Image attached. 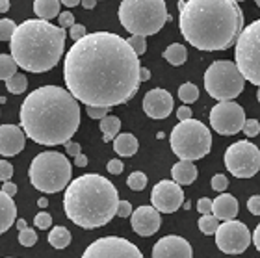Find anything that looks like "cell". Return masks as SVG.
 <instances>
[{
    "label": "cell",
    "instance_id": "1",
    "mask_svg": "<svg viewBox=\"0 0 260 258\" xmlns=\"http://www.w3.org/2000/svg\"><path fill=\"white\" fill-rule=\"evenodd\" d=\"M140 56L117 34L93 32L75 41L63 61L65 86L86 106H119L140 89Z\"/></svg>",
    "mask_w": 260,
    "mask_h": 258
},
{
    "label": "cell",
    "instance_id": "2",
    "mask_svg": "<svg viewBox=\"0 0 260 258\" xmlns=\"http://www.w3.org/2000/svg\"><path fill=\"white\" fill-rule=\"evenodd\" d=\"M19 119L26 138L39 145H65L80 126L78 99L63 87L43 86L24 99Z\"/></svg>",
    "mask_w": 260,
    "mask_h": 258
},
{
    "label": "cell",
    "instance_id": "3",
    "mask_svg": "<svg viewBox=\"0 0 260 258\" xmlns=\"http://www.w3.org/2000/svg\"><path fill=\"white\" fill-rule=\"evenodd\" d=\"M179 26L195 49L227 50L244 32V13L234 0H186Z\"/></svg>",
    "mask_w": 260,
    "mask_h": 258
},
{
    "label": "cell",
    "instance_id": "4",
    "mask_svg": "<svg viewBox=\"0 0 260 258\" xmlns=\"http://www.w3.org/2000/svg\"><path fill=\"white\" fill-rule=\"evenodd\" d=\"M117 188L97 173L82 175L65 188V215L75 225L87 231L108 225L114 215H117Z\"/></svg>",
    "mask_w": 260,
    "mask_h": 258
},
{
    "label": "cell",
    "instance_id": "5",
    "mask_svg": "<svg viewBox=\"0 0 260 258\" xmlns=\"http://www.w3.org/2000/svg\"><path fill=\"white\" fill-rule=\"evenodd\" d=\"M65 28L43 19H28L19 24L10 41L11 56L28 73L54 69L65 49Z\"/></svg>",
    "mask_w": 260,
    "mask_h": 258
},
{
    "label": "cell",
    "instance_id": "6",
    "mask_svg": "<svg viewBox=\"0 0 260 258\" xmlns=\"http://www.w3.org/2000/svg\"><path fill=\"white\" fill-rule=\"evenodd\" d=\"M119 21L126 32L136 36H154L171 21L164 0H123Z\"/></svg>",
    "mask_w": 260,
    "mask_h": 258
},
{
    "label": "cell",
    "instance_id": "7",
    "mask_svg": "<svg viewBox=\"0 0 260 258\" xmlns=\"http://www.w3.org/2000/svg\"><path fill=\"white\" fill-rule=\"evenodd\" d=\"M30 182L43 194H58L71 184L73 167L67 156L56 151H47L38 154L28 169Z\"/></svg>",
    "mask_w": 260,
    "mask_h": 258
},
{
    "label": "cell",
    "instance_id": "8",
    "mask_svg": "<svg viewBox=\"0 0 260 258\" xmlns=\"http://www.w3.org/2000/svg\"><path fill=\"white\" fill-rule=\"evenodd\" d=\"M171 149L180 160H201L212 149V134L208 126L195 119L180 121L171 130Z\"/></svg>",
    "mask_w": 260,
    "mask_h": 258
},
{
    "label": "cell",
    "instance_id": "9",
    "mask_svg": "<svg viewBox=\"0 0 260 258\" xmlns=\"http://www.w3.org/2000/svg\"><path fill=\"white\" fill-rule=\"evenodd\" d=\"M206 93L216 101H234L245 87V76L238 69L236 61L219 59L205 73Z\"/></svg>",
    "mask_w": 260,
    "mask_h": 258
},
{
    "label": "cell",
    "instance_id": "10",
    "mask_svg": "<svg viewBox=\"0 0 260 258\" xmlns=\"http://www.w3.org/2000/svg\"><path fill=\"white\" fill-rule=\"evenodd\" d=\"M234 58L245 80L260 87V19L251 22L240 34L234 49Z\"/></svg>",
    "mask_w": 260,
    "mask_h": 258
},
{
    "label": "cell",
    "instance_id": "11",
    "mask_svg": "<svg viewBox=\"0 0 260 258\" xmlns=\"http://www.w3.org/2000/svg\"><path fill=\"white\" fill-rule=\"evenodd\" d=\"M225 166L236 178L255 177L260 169V151L251 141H236L225 152Z\"/></svg>",
    "mask_w": 260,
    "mask_h": 258
},
{
    "label": "cell",
    "instance_id": "12",
    "mask_svg": "<svg viewBox=\"0 0 260 258\" xmlns=\"http://www.w3.org/2000/svg\"><path fill=\"white\" fill-rule=\"evenodd\" d=\"M251 242H253V236L247 225H244L242 221H223L216 232V245L225 254H242L244 251H247Z\"/></svg>",
    "mask_w": 260,
    "mask_h": 258
},
{
    "label": "cell",
    "instance_id": "13",
    "mask_svg": "<svg viewBox=\"0 0 260 258\" xmlns=\"http://www.w3.org/2000/svg\"><path fill=\"white\" fill-rule=\"evenodd\" d=\"M245 112L234 101H219L210 112V124L217 134L221 136H234L244 128L245 124Z\"/></svg>",
    "mask_w": 260,
    "mask_h": 258
},
{
    "label": "cell",
    "instance_id": "14",
    "mask_svg": "<svg viewBox=\"0 0 260 258\" xmlns=\"http://www.w3.org/2000/svg\"><path fill=\"white\" fill-rule=\"evenodd\" d=\"M82 258H143V254L125 238L104 236L89 243Z\"/></svg>",
    "mask_w": 260,
    "mask_h": 258
},
{
    "label": "cell",
    "instance_id": "15",
    "mask_svg": "<svg viewBox=\"0 0 260 258\" xmlns=\"http://www.w3.org/2000/svg\"><path fill=\"white\" fill-rule=\"evenodd\" d=\"M182 201H184L182 188L175 180H160L152 188L151 203L162 214H173V212H177L182 206Z\"/></svg>",
    "mask_w": 260,
    "mask_h": 258
},
{
    "label": "cell",
    "instance_id": "16",
    "mask_svg": "<svg viewBox=\"0 0 260 258\" xmlns=\"http://www.w3.org/2000/svg\"><path fill=\"white\" fill-rule=\"evenodd\" d=\"M143 112L151 119H166L173 112V97L168 89L154 87L143 97Z\"/></svg>",
    "mask_w": 260,
    "mask_h": 258
},
{
    "label": "cell",
    "instance_id": "17",
    "mask_svg": "<svg viewBox=\"0 0 260 258\" xmlns=\"http://www.w3.org/2000/svg\"><path fill=\"white\" fill-rule=\"evenodd\" d=\"M130 221H132V231L143 238L156 234L160 225H162L160 212L154 206H140L132 212Z\"/></svg>",
    "mask_w": 260,
    "mask_h": 258
},
{
    "label": "cell",
    "instance_id": "18",
    "mask_svg": "<svg viewBox=\"0 0 260 258\" xmlns=\"http://www.w3.org/2000/svg\"><path fill=\"white\" fill-rule=\"evenodd\" d=\"M152 258H193V251L184 238L171 234L154 243Z\"/></svg>",
    "mask_w": 260,
    "mask_h": 258
},
{
    "label": "cell",
    "instance_id": "19",
    "mask_svg": "<svg viewBox=\"0 0 260 258\" xmlns=\"http://www.w3.org/2000/svg\"><path fill=\"white\" fill-rule=\"evenodd\" d=\"M26 134L21 126L15 124H2L0 126V154L15 156L24 149Z\"/></svg>",
    "mask_w": 260,
    "mask_h": 258
},
{
    "label": "cell",
    "instance_id": "20",
    "mask_svg": "<svg viewBox=\"0 0 260 258\" xmlns=\"http://www.w3.org/2000/svg\"><path fill=\"white\" fill-rule=\"evenodd\" d=\"M212 214L221 221L234 219L236 214H238V201H236V197L229 194H221L219 197H216L214 205H212Z\"/></svg>",
    "mask_w": 260,
    "mask_h": 258
},
{
    "label": "cell",
    "instance_id": "21",
    "mask_svg": "<svg viewBox=\"0 0 260 258\" xmlns=\"http://www.w3.org/2000/svg\"><path fill=\"white\" fill-rule=\"evenodd\" d=\"M17 221V205L10 195L0 189V234H4Z\"/></svg>",
    "mask_w": 260,
    "mask_h": 258
},
{
    "label": "cell",
    "instance_id": "22",
    "mask_svg": "<svg viewBox=\"0 0 260 258\" xmlns=\"http://www.w3.org/2000/svg\"><path fill=\"white\" fill-rule=\"evenodd\" d=\"M171 177L175 182H179L180 186H188L193 184L197 178V167L193 166L191 160H180L171 167Z\"/></svg>",
    "mask_w": 260,
    "mask_h": 258
},
{
    "label": "cell",
    "instance_id": "23",
    "mask_svg": "<svg viewBox=\"0 0 260 258\" xmlns=\"http://www.w3.org/2000/svg\"><path fill=\"white\" fill-rule=\"evenodd\" d=\"M138 147H140V143H138V140H136V136L128 134V132L119 134L114 140V151L119 156H125V158L134 156L136 152H138Z\"/></svg>",
    "mask_w": 260,
    "mask_h": 258
},
{
    "label": "cell",
    "instance_id": "24",
    "mask_svg": "<svg viewBox=\"0 0 260 258\" xmlns=\"http://www.w3.org/2000/svg\"><path fill=\"white\" fill-rule=\"evenodd\" d=\"M34 13L43 21H50L60 15V0H36Z\"/></svg>",
    "mask_w": 260,
    "mask_h": 258
},
{
    "label": "cell",
    "instance_id": "25",
    "mask_svg": "<svg viewBox=\"0 0 260 258\" xmlns=\"http://www.w3.org/2000/svg\"><path fill=\"white\" fill-rule=\"evenodd\" d=\"M119 130H121L119 117H115V115H106V117L101 119V132H103L104 143L115 140V138L119 136Z\"/></svg>",
    "mask_w": 260,
    "mask_h": 258
},
{
    "label": "cell",
    "instance_id": "26",
    "mask_svg": "<svg viewBox=\"0 0 260 258\" xmlns=\"http://www.w3.org/2000/svg\"><path fill=\"white\" fill-rule=\"evenodd\" d=\"M162 56L166 59H168V61L171 65L179 67V65H182L186 61V58H188V52H186V47H184V45L173 43V45H169L168 49L164 50Z\"/></svg>",
    "mask_w": 260,
    "mask_h": 258
},
{
    "label": "cell",
    "instance_id": "27",
    "mask_svg": "<svg viewBox=\"0 0 260 258\" xmlns=\"http://www.w3.org/2000/svg\"><path fill=\"white\" fill-rule=\"evenodd\" d=\"M49 243L56 249H65L71 243V232L65 227H54L49 234Z\"/></svg>",
    "mask_w": 260,
    "mask_h": 258
},
{
    "label": "cell",
    "instance_id": "28",
    "mask_svg": "<svg viewBox=\"0 0 260 258\" xmlns=\"http://www.w3.org/2000/svg\"><path fill=\"white\" fill-rule=\"evenodd\" d=\"M17 67H19V63L15 61L13 56H10V54H0V80L6 82L8 78H11L17 73Z\"/></svg>",
    "mask_w": 260,
    "mask_h": 258
},
{
    "label": "cell",
    "instance_id": "29",
    "mask_svg": "<svg viewBox=\"0 0 260 258\" xmlns=\"http://www.w3.org/2000/svg\"><path fill=\"white\" fill-rule=\"evenodd\" d=\"M6 87H8V91L13 93V95H21V93L26 91V87H28L26 76L22 75V73H15L11 78L6 80Z\"/></svg>",
    "mask_w": 260,
    "mask_h": 258
},
{
    "label": "cell",
    "instance_id": "30",
    "mask_svg": "<svg viewBox=\"0 0 260 258\" xmlns=\"http://www.w3.org/2000/svg\"><path fill=\"white\" fill-rule=\"evenodd\" d=\"M217 229H219V219H217L214 214H203V217L199 219V231L206 236H212L216 234Z\"/></svg>",
    "mask_w": 260,
    "mask_h": 258
},
{
    "label": "cell",
    "instance_id": "31",
    "mask_svg": "<svg viewBox=\"0 0 260 258\" xmlns=\"http://www.w3.org/2000/svg\"><path fill=\"white\" fill-rule=\"evenodd\" d=\"M179 97L182 103L186 104H191L195 103L197 99H199V89H197V86L195 84H191V82H186V84H182V86L179 87Z\"/></svg>",
    "mask_w": 260,
    "mask_h": 258
},
{
    "label": "cell",
    "instance_id": "32",
    "mask_svg": "<svg viewBox=\"0 0 260 258\" xmlns=\"http://www.w3.org/2000/svg\"><path fill=\"white\" fill-rule=\"evenodd\" d=\"M126 184H128L130 189H134V191H141V189H145L147 186V175L141 171H134L130 173V177L126 178Z\"/></svg>",
    "mask_w": 260,
    "mask_h": 258
},
{
    "label": "cell",
    "instance_id": "33",
    "mask_svg": "<svg viewBox=\"0 0 260 258\" xmlns=\"http://www.w3.org/2000/svg\"><path fill=\"white\" fill-rule=\"evenodd\" d=\"M17 24L11 19H0V41H11Z\"/></svg>",
    "mask_w": 260,
    "mask_h": 258
},
{
    "label": "cell",
    "instance_id": "34",
    "mask_svg": "<svg viewBox=\"0 0 260 258\" xmlns=\"http://www.w3.org/2000/svg\"><path fill=\"white\" fill-rule=\"evenodd\" d=\"M128 45L134 49V52L138 54V56H141V54H145L147 50V41H145V36H136V34H132L128 39Z\"/></svg>",
    "mask_w": 260,
    "mask_h": 258
},
{
    "label": "cell",
    "instance_id": "35",
    "mask_svg": "<svg viewBox=\"0 0 260 258\" xmlns=\"http://www.w3.org/2000/svg\"><path fill=\"white\" fill-rule=\"evenodd\" d=\"M38 242V234L34 229H24V231H19V243L24 245V247H32Z\"/></svg>",
    "mask_w": 260,
    "mask_h": 258
},
{
    "label": "cell",
    "instance_id": "36",
    "mask_svg": "<svg viewBox=\"0 0 260 258\" xmlns=\"http://www.w3.org/2000/svg\"><path fill=\"white\" fill-rule=\"evenodd\" d=\"M34 225L38 227L39 231H47L52 227V215L47 214V212H39L36 217H34Z\"/></svg>",
    "mask_w": 260,
    "mask_h": 258
},
{
    "label": "cell",
    "instance_id": "37",
    "mask_svg": "<svg viewBox=\"0 0 260 258\" xmlns=\"http://www.w3.org/2000/svg\"><path fill=\"white\" fill-rule=\"evenodd\" d=\"M242 130H244V134L247 136V138H255V136L260 134V123L256 119H247Z\"/></svg>",
    "mask_w": 260,
    "mask_h": 258
},
{
    "label": "cell",
    "instance_id": "38",
    "mask_svg": "<svg viewBox=\"0 0 260 258\" xmlns=\"http://www.w3.org/2000/svg\"><path fill=\"white\" fill-rule=\"evenodd\" d=\"M227 188H229V178L225 175L217 173V175L212 177V189L214 191H225Z\"/></svg>",
    "mask_w": 260,
    "mask_h": 258
},
{
    "label": "cell",
    "instance_id": "39",
    "mask_svg": "<svg viewBox=\"0 0 260 258\" xmlns=\"http://www.w3.org/2000/svg\"><path fill=\"white\" fill-rule=\"evenodd\" d=\"M86 112L91 119H103V117L108 115L110 108L108 106H87Z\"/></svg>",
    "mask_w": 260,
    "mask_h": 258
},
{
    "label": "cell",
    "instance_id": "40",
    "mask_svg": "<svg viewBox=\"0 0 260 258\" xmlns=\"http://www.w3.org/2000/svg\"><path fill=\"white\" fill-rule=\"evenodd\" d=\"M11 177H13V166H11L10 162L0 160V180L6 182V180H10Z\"/></svg>",
    "mask_w": 260,
    "mask_h": 258
},
{
    "label": "cell",
    "instance_id": "41",
    "mask_svg": "<svg viewBox=\"0 0 260 258\" xmlns=\"http://www.w3.org/2000/svg\"><path fill=\"white\" fill-rule=\"evenodd\" d=\"M58 22H60V26L65 28V30H69L73 24H75V15L71 13V11H63L58 15Z\"/></svg>",
    "mask_w": 260,
    "mask_h": 258
},
{
    "label": "cell",
    "instance_id": "42",
    "mask_svg": "<svg viewBox=\"0 0 260 258\" xmlns=\"http://www.w3.org/2000/svg\"><path fill=\"white\" fill-rule=\"evenodd\" d=\"M69 36H71V39L73 41H78V39H82L84 36H87V32H86V26L84 24H73V26L69 28Z\"/></svg>",
    "mask_w": 260,
    "mask_h": 258
},
{
    "label": "cell",
    "instance_id": "43",
    "mask_svg": "<svg viewBox=\"0 0 260 258\" xmlns=\"http://www.w3.org/2000/svg\"><path fill=\"white\" fill-rule=\"evenodd\" d=\"M212 205H214V201L208 199V197H203V199L197 201V210L201 214H212Z\"/></svg>",
    "mask_w": 260,
    "mask_h": 258
},
{
    "label": "cell",
    "instance_id": "44",
    "mask_svg": "<svg viewBox=\"0 0 260 258\" xmlns=\"http://www.w3.org/2000/svg\"><path fill=\"white\" fill-rule=\"evenodd\" d=\"M132 205H130L128 201H119V206H117V215L119 217H130L132 215Z\"/></svg>",
    "mask_w": 260,
    "mask_h": 258
},
{
    "label": "cell",
    "instance_id": "45",
    "mask_svg": "<svg viewBox=\"0 0 260 258\" xmlns=\"http://www.w3.org/2000/svg\"><path fill=\"white\" fill-rule=\"evenodd\" d=\"M247 210H249L253 215H260V195H253L247 201Z\"/></svg>",
    "mask_w": 260,
    "mask_h": 258
},
{
    "label": "cell",
    "instance_id": "46",
    "mask_svg": "<svg viewBox=\"0 0 260 258\" xmlns=\"http://www.w3.org/2000/svg\"><path fill=\"white\" fill-rule=\"evenodd\" d=\"M106 169H108V173H112V175H121L123 169H125V166H123V162L121 160H110Z\"/></svg>",
    "mask_w": 260,
    "mask_h": 258
},
{
    "label": "cell",
    "instance_id": "47",
    "mask_svg": "<svg viewBox=\"0 0 260 258\" xmlns=\"http://www.w3.org/2000/svg\"><path fill=\"white\" fill-rule=\"evenodd\" d=\"M65 152H67L69 156H73V158H75V156H78L82 152L80 143H75V141H67V143H65Z\"/></svg>",
    "mask_w": 260,
    "mask_h": 258
},
{
    "label": "cell",
    "instance_id": "48",
    "mask_svg": "<svg viewBox=\"0 0 260 258\" xmlns=\"http://www.w3.org/2000/svg\"><path fill=\"white\" fill-rule=\"evenodd\" d=\"M177 117H179V121L191 119V108L190 106H180L179 110H177Z\"/></svg>",
    "mask_w": 260,
    "mask_h": 258
},
{
    "label": "cell",
    "instance_id": "49",
    "mask_svg": "<svg viewBox=\"0 0 260 258\" xmlns=\"http://www.w3.org/2000/svg\"><path fill=\"white\" fill-rule=\"evenodd\" d=\"M2 191H4V194H8L10 197H13V195L17 194V186L13 182H10V180H6V182L2 184Z\"/></svg>",
    "mask_w": 260,
    "mask_h": 258
},
{
    "label": "cell",
    "instance_id": "50",
    "mask_svg": "<svg viewBox=\"0 0 260 258\" xmlns=\"http://www.w3.org/2000/svg\"><path fill=\"white\" fill-rule=\"evenodd\" d=\"M75 166L76 167H86L87 166V156L86 154H78V156H75Z\"/></svg>",
    "mask_w": 260,
    "mask_h": 258
},
{
    "label": "cell",
    "instance_id": "51",
    "mask_svg": "<svg viewBox=\"0 0 260 258\" xmlns=\"http://www.w3.org/2000/svg\"><path fill=\"white\" fill-rule=\"evenodd\" d=\"M253 243H255L256 251H260V225H256L255 232H253Z\"/></svg>",
    "mask_w": 260,
    "mask_h": 258
},
{
    "label": "cell",
    "instance_id": "52",
    "mask_svg": "<svg viewBox=\"0 0 260 258\" xmlns=\"http://www.w3.org/2000/svg\"><path fill=\"white\" fill-rule=\"evenodd\" d=\"M97 2L99 0H82V8H84V10H93V8H95V6H97Z\"/></svg>",
    "mask_w": 260,
    "mask_h": 258
},
{
    "label": "cell",
    "instance_id": "53",
    "mask_svg": "<svg viewBox=\"0 0 260 258\" xmlns=\"http://www.w3.org/2000/svg\"><path fill=\"white\" fill-rule=\"evenodd\" d=\"M140 78H141V82H147L149 78H151V71L147 69V67H141V71H140Z\"/></svg>",
    "mask_w": 260,
    "mask_h": 258
},
{
    "label": "cell",
    "instance_id": "54",
    "mask_svg": "<svg viewBox=\"0 0 260 258\" xmlns=\"http://www.w3.org/2000/svg\"><path fill=\"white\" fill-rule=\"evenodd\" d=\"M61 4L67 6V8H75V6L82 4V0H60Z\"/></svg>",
    "mask_w": 260,
    "mask_h": 258
},
{
    "label": "cell",
    "instance_id": "55",
    "mask_svg": "<svg viewBox=\"0 0 260 258\" xmlns=\"http://www.w3.org/2000/svg\"><path fill=\"white\" fill-rule=\"evenodd\" d=\"M10 10V0H0V13H8Z\"/></svg>",
    "mask_w": 260,
    "mask_h": 258
},
{
    "label": "cell",
    "instance_id": "56",
    "mask_svg": "<svg viewBox=\"0 0 260 258\" xmlns=\"http://www.w3.org/2000/svg\"><path fill=\"white\" fill-rule=\"evenodd\" d=\"M15 227L19 229V231H24V229H28L26 219H17V221H15Z\"/></svg>",
    "mask_w": 260,
    "mask_h": 258
},
{
    "label": "cell",
    "instance_id": "57",
    "mask_svg": "<svg viewBox=\"0 0 260 258\" xmlns=\"http://www.w3.org/2000/svg\"><path fill=\"white\" fill-rule=\"evenodd\" d=\"M38 206L39 208H47V206H49V201L45 199V197H41V199L38 201Z\"/></svg>",
    "mask_w": 260,
    "mask_h": 258
},
{
    "label": "cell",
    "instance_id": "58",
    "mask_svg": "<svg viewBox=\"0 0 260 258\" xmlns=\"http://www.w3.org/2000/svg\"><path fill=\"white\" fill-rule=\"evenodd\" d=\"M177 6H179V11H180V10H184V6H186V0H179V4H177Z\"/></svg>",
    "mask_w": 260,
    "mask_h": 258
},
{
    "label": "cell",
    "instance_id": "59",
    "mask_svg": "<svg viewBox=\"0 0 260 258\" xmlns=\"http://www.w3.org/2000/svg\"><path fill=\"white\" fill-rule=\"evenodd\" d=\"M256 99H258V103H260V87H258V91H256Z\"/></svg>",
    "mask_w": 260,
    "mask_h": 258
},
{
    "label": "cell",
    "instance_id": "60",
    "mask_svg": "<svg viewBox=\"0 0 260 258\" xmlns=\"http://www.w3.org/2000/svg\"><path fill=\"white\" fill-rule=\"evenodd\" d=\"M255 2H256V6H258V8H260V0H255Z\"/></svg>",
    "mask_w": 260,
    "mask_h": 258
},
{
    "label": "cell",
    "instance_id": "61",
    "mask_svg": "<svg viewBox=\"0 0 260 258\" xmlns=\"http://www.w3.org/2000/svg\"><path fill=\"white\" fill-rule=\"evenodd\" d=\"M234 2H244V0H234Z\"/></svg>",
    "mask_w": 260,
    "mask_h": 258
},
{
    "label": "cell",
    "instance_id": "62",
    "mask_svg": "<svg viewBox=\"0 0 260 258\" xmlns=\"http://www.w3.org/2000/svg\"><path fill=\"white\" fill-rule=\"evenodd\" d=\"M8 258H13V256H8Z\"/></svg>",
    "mask_w": 260,
    "mask_h": 258
}]
</instances>
